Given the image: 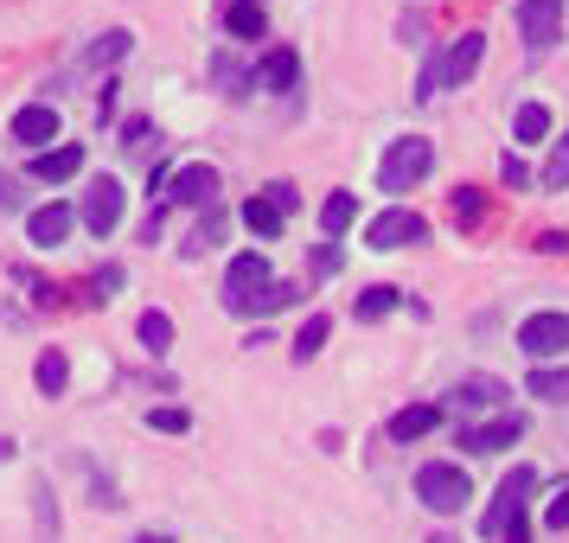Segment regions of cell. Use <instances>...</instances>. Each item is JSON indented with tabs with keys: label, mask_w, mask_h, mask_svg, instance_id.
Listing matches in <instances>:
<instances>
[{
	"label": "cell",
	"mask_w": 569,
	"mask_h": 543,
	"mask_svg": "<svg viewBox=\"0 0 569 543\" xmlns=\"http://www.w3.org/2000/svg\"><path fill=\"white\" fill-rule=\"evenodd\" d=\"M480 58H487V32H461V39H448V52H429L422 78H416V103H436L441 90L467 83L480 71Z\"/></svg>",
	"instance_id": "1"
},
{
	"label": "cell",
	"mask_w": 569,
	"mask_h": 543,
	"mask_svg": "<svg viewBox=\"0 0 569 543\" xmlns=\"http://www.w3.org/2000/svg\"><path fill=\"white\" fill-rule=\"evenodd\" d=\"M436 173V141H422V134H403V141H390L385 160H378V192H416V185Z\"/></svg>",
	"instance_id": "2"
},
{
	"label": "cell",
	"mask_w": 569,
	"mask_h": 543,
	"mask_svg": "<svg viewBox=\"0 0 569 543\" xmlns=\"http://www.w3.org/2000/svg\"><path fill=\"white\" fill-rule=\"evenodd\" d=\"M416 499H422L436 517L467 512V499H473V486H467V466H455V461H422V466H416Z\"/></svg>",
	"instance_id": "3"
},
{
	"label": "cell",
	"mask_w": 569,
	"mask_h": 543,
	"mask_svg": "<svg viewBox=\"0 0 569 543\" xmlns=\"http://www.w3.org/2000/svg\"><path fill=\"white\" fill-rule=\"evenodd\" d=\"M518 352H525V359H563L569 352V313H557V308L525 313V320H518Z\"/></svg>",
	"instance_id": "4"
},
{
	"label": "cell",
	"mask_w": 569,
	"mask_h": 543,
	"mask_svg": "<svg viewBox=\"0 0 569 543\" xmlns=\"http://www.w3.org/2000/svg\"><path fill=\"white\" fill-rule=\"evenodd\" d=\"M429 237V218L410 205H390L378 211L371 224H365V250H410V243H422Z\"/></svg>",
	"instance_id": "5"
},
{
	"label": "cell",
	"mask_w": 569,
	"mask_h": 543,
	"mask_svg": "<svg viewBox=\"0 0 569 543\" xmlns=\"http://www.w3.org/2000/svg\"><path fill=\"white\" fill-rule=\"evenodd\" d=\"M531 492H538V466H525V461H518L512 473L499 480V499L487 505V517H480V531H487V537H499V531H506V524H512V517L525 512V499H531Z\"/></svg>",
	"instance_id": "6"
},
{
	"label": "cell",
	"mask_w": 569,
	"mask_h": 543,
	"mask_svg": "<svg viewBox=\"0 0 569 543\" xmlns=\"http://www.w3.org/2000/svg\"><path fill=\"white\" fill-rule=\"evenodd\" d=\"M563 13H569V0H518V39L531 52H550L563 39Z\"/></svg>",
	"instance_id": "7"
},
{
	"label": "cell",
	"mask_w": 569,
	"mask_h": 543,
	"mask_svg": "<svg viewBox=\"0 0 569 543\" xmlns=\"http://www.w3.org/2000/svg\"><path fill=\"white\" fill-rule=\"evenodd\" d=\"M518 441H525V415H512V410H499V415H487V422L461 429L467 454H506V448H518Z\"/></svg>",
	"instance_id": "8"
},
{
	"label": "cell",
	"mask_w": 569,
	"mask_h": 543,
	"mask_svg": "<svg viewBox=\"0 0 569 543\" xmlns=\"http://www.w3.org/2000/svg\"><path fill=\"white\" fill-rule=\"evenodd\" d=\"M218 199V167L211 160H192L180 173H167V192H160V205H211Z\"/></svg>",
	"instance_id": "9"
},
{
	"label": "cell",
	"mask_w": 569,
	"mask_h": 543,
	"mask_svg": "<svg viewBox=\"0 0 569 543\" xmlns=\"http://www.w3.org/2000/svg\"><path fill=\"white\" fill-rule=\"evenodd\" d=\"M122 211H129V192H122L116 180H97L90 192H83V231L109 237L116 224H122Z\"/></svg>",
	"instance_id": "10"
},
{
	"label": "cell",
	"mask_w": 569,
	"mask_h": 543,
	"mask_svg": "<svg viewBox=\"0 0 569 543\" xmlns=\"http://www.w3.org/2000/svg\"><path fill=\"white\" fill-rule=\"evenodd\" d=\"M257 90H269V97H282V90H295V83H301V52H295V46H276V52L262 58L257 64Z\"/></svg>",
	"instance_id": "11"
},
{
	"label": "cell",
	"mask_w": 569,
	"mask_h": 543,
	"mask_svg": "<svg viewBox=\"0 0 569 543\" xmlns=\"http://www.w3.org/2000/svg\"><path fill=\"white\" fill-rule=\"evenodd\" d=\"M262 282H269V257H262V250H243V257L224 269V308L243 301V294H257Z\"/></svg>",
	"instance_id": "12"
},
{
	"label": "cell",
	"mask_w": 569,
	"mask_h": 543,
	"mask_svg": "<svg viewBox=\"0 0 569 543\" xmlns=\"http://www.w3.org/2000/svg\"><path fill=\"white\" fill-rule=\"evenodd\" d=\"M71 224H78V211H71V205H39L27 218V237L39 243V250H58V243L71 237Z\"/></svg>",
	"instance_id": "13"
},
{
	"label": "cell",
	"mask_w": 569,
	"mask_h": 543,
	"mask_svg": "<svg viewBox=\"0 0 569 543\" xmlns=\"http://www.w3.org/2000/svg\"><path fill=\"white\" fill-rule=\"evenodd\" d=\"M499 403H506V384H499V378H487V371H473V378H461V384H455V410H461V415L499 410Z\"/></svg>",
	"instance_id": "14"
},
{
	"label": "cell",
	"mask_w": 569,
	"mask_h": 543,
	"mask_svg": "<svg viewBox=\"0 0 569 543\" xmlns=\"http://www.w3.org/2000/svg\"><path fill=\"white\" fill-rule=\"evenodd\" d=\"M13 141H27V148L46 154V141H58V109L52 103H27L20 115H13Z\"/></svg>",
	"instance_id": "15"
},
{
	"label": "cell",
	"mask_w": 569,
	"mask_h": 543,
	"mask_svg": "<svg viewBox=\"0 0 569 543\" xmlns=\"http://www.w3.org/2000/svg\"><path fill=\"white\" fill-rule=\"evenodd\" d=\"M71 173H83V148H78V141H64V148H46V154H32V180L58 185V180H71Z\"/></svg>",
	"instance_id": "16"
},
{
	"label": "cell",
	"mask_w": 569,
	"mask_h": 543,
	"mask_svg": "<svg viewBox=\"0 0 569 543\" xmlns=\"http://www.w3.org/2000/svg\"><path fill=\"white\" fill-rule=\"evenodd\" d=\"M295 294H301L295 282H262L257 294H243V301H231V313H282L288 301H295Z\"/></svg>",
	"instance_id": "17"
},
{
	"label": "cell",
	"mask_w": 569,
	"mask_h": 543,
	"mask_svg": "<svg viewBox=\"0 0 569 543\" xmlns=\"http://www.w3.org/2000/svg\"><path fill=\"white\" fill-rule=\"evenodd\" d=\"M32 517H39V543L64 537V524H58V499H52V480H46V473L32 480Z\"/></svg>",
	"instance_id": "18"
},
{
	"label": "cell",
	"mask_w": 569,
	"mask_h": 543,
	"mask_svg": "<svg viewBox=\"0 0 569 543\" xmlns=\"http://www.w3.org/2000/svg\"><path fill=\"white\" fill-rule=\"evenodd\" d=\"M436 422H441L436 403H410V410H397V415H390V441H416V435H429Z\"/></svg>",
	"instance_id": "19"
},
{
	"label": "cell",
	"mask_w": 569,
	"mask_h": 543,
	"mask_svg": "<svg viewBox=\"0 0 569 543\" xmlns=\"http://www.w3.org/2000/svg\"><path fill=\"white\" fill-rule=\"evenodd\" d=\"M32 384H39V396H64V384H71V364H64V352H39V364H32Z\"/></svg>",
	"instance_id": "20"
},
{
	"label": "cell",
	"mask_w": 569,
	"mask_h": 543,
	"mask_svg": "<svg viewBox=\"0 0 569 543\" xmlns=\"http://www.w3.org/2000/svg\"><path fill=\"white\" fill-rule=\"evenodd\" d=\"M352 224H359V199H352V192H333V199L320 205V231H327V237H346Z\"/></svg>",
	"instance_id": "21"
},
{
	"label": "cell",
	"mask_w": 569,
	"mask_h": 543,
	"mask_svg": "<svg viewBox=\"0 0 569 543\" xmlns=\"http://www.w3.org/2000/svg\"><path fill=\"white\" fill-rule=\"evenodd\" d=\"M129 46H134V32L116 27V32H103V39L83 52V64H90V71H109V64H122V58H129Z\"/></svg>",
	"instance_id": "22"
},
{
	"label": "cell",
	"mask_w": 569,
	"mask_h": 543,
	"mask_svg": "<svg viewBox=\"0 0 569 543\" xmlns=\"http://www.w3.org/2000/svg\"><path fill=\"white\" fill-rule=\"evenodd\" d=\"M134 333H141V345H148V352H154V359H160V352L173 345V320H167V313H160V308H148V313H141V320H134Z\"/></svg>",
	"instance_id": "23"
},
{
	"label": "cell",
	"mask_w": 569,
	"mask_h": 543,
	"mask_svg": "<svg viewBox=\"0 0 569 543\" xmlns=\"http://www.w3.org/2000/svg\"><path fill=\"white\" fill-rule=\"evenodd\" d=\"M327 339H333V320H327V313H308V326L295 333V364H308L313 352L327 345Z\"/></svg>",
	"instance_id": "24"
},
{
	"label": "cell",
	"mask_w": 569,
	"mask_h": 543,
	"mask_svg": "<svg viewBox=\"0 0 569 543\" xmlns=\"http://www.w3.org/2000/svg\"><path fill=\"white\" fill-rule=\"evenodd\" d=\"M224 27H231L237 39H262V0H231V7H224Z\"/></svg>",
	"instance_id": "25"
},
{
	"label": "cell",
	"mask_w": 569,
	"mask_h": 543,
	"mask_svg": "<svg viewBox=\"0 0 569 543\" xmlns=\"http://www.w3.org/2000/svg\"><path fill=\"white\" fill-rule=\"evenodd\" d=\"M543 134H550V109H543V103H518L512 141H543Z\"/></svg>",
	"instance_id": "26"
},
{
	"label": "cell",
	"mask_w": 569,
	"mask_h": 543,
	"mask_svg": "<svg viewBox=\"0 0 569 543\" xmlns=\"http://www.w3.org/2000/svg\"><path fill=\"white\" fill-rule=\"evenodd\" d=\"M243 224H250L262 243H276V237H282V211L269 205V199H250V205H243Z\"/></svg>",
	"instance_id": "27"
},
{
	"label": "cell",
	"mask_w": 569,
	"mask_h": 543,
	"mask_svg": "<svg viewBox=\"0 0 569 543\" xmlns=\"http://www.w3.org/2000/svg\"><path fill=\"white\" fill-rule=\"evenodd\" d=\"M525 390H531V396H543V403H569V371H531V378H525Z\"/></svg>",
	"instance_id": "28"
},
{
	"label": "cell",
	"mask_w": 569,
	"mask_h": 543,
	"mask_svg": "<svg viewBox=\"0 0 569 543\" xmlns=\"http://www.w3.org/2000/svg\"><path fill=\"white\" fill-rule=\"evenodd\" d=\"M390 308H397V288H385V282H378V288H365L359 301H352V313H359V320H385Z\"/></svg>",
	"instance_id": "29"
},
{
	"label": "cell",
	"mask_w": 569,
	"mask_h": 543,
	"mask_svg": "<svg viewBox=\"0 0 569 543\" xmlns=\"http://www.w3.org/2000/svg\"><path fill=\"white\" fill-rule=\"evenodd\" d=\"M543 192H569V134L550 148V160H543Z\"/></svg>",
	"instance_id": "30"
},
{
	"label": "cell",
	"mask_w": 569,
	"mask_h": 543,
	"mask_svg": "<svg viewBox=\"0 0 569 543\" xmlns=\"http://www.w3.org/2000/svg\"><path fill=\"white\" fill-rule=\"evenodd\" d=\"M455 224H467V231H473V224H487V199H480L473 185H461V192H455Z\"/></svg>",
	"instance_id": "31"
},
{
	"label": "cell",
	"mask_w": 569,
	"mask_h": 543,
	"mask_svg": "<svg viewBox=\"0 0 569 543\" xmlns=\"http://www.w3.org/2000/svg\"><path fill=\"white\" fill-rule=\"evenodd\" d=\"M308 269H313V275H339V269H346V250H339V243H313Z\"/></svg>",
	"instance_id": "32"
},
{
	"label": "cell",
	"mask_w": 569,
	"mask_h": 543,
	"mask_svg": "<svg viewBox=\"0 0 569 543\" xmlns=\"http://www.w3.org/2000/svg\"><path fill=\"white\" fill-rule=\"evenodd\" d=\"M218 237H224V218H218V211H211L206 224H199V231H192V243H186V257H206L211 243H218Z\"/></svg>",
	"instance_id": "33"
},
{
	"label": "cell",
	"mask_w": 569,
	"mask_h": 543,
	"mask_svg": "<svg viewBox=\"0 0 569 543\" xmlns=\"http://www.w3.org/2000/svg\"><path fill=\"white\" fill-rule=\"evenodd\" d=\"M211 78L224 83V97H243V90H237V83H243V71H237V58H231V52L211 58Z\"/></svg>",
	"instance_id": "34"
},
{
	"label": "cell",
	"mask_w": 569,
	"mask_h": 543,
	"mask_svg": "<svg viewBox=\"0 0 569 543\" xmlns=\"http://www.w3.org/2000/svg\"><path fill=\"white\" fill-rule=\"evenodd\" d=\"M148 429H160V435H186V429H192V415H186V410H148Z\"/></svg>",
	"instance_id": "35"
},
{
	"label": "cell",
	"mask_w": 569,
	"mask_h": 543,
	"mask_svg": "<svg viewBox=\"0 0 569 543\" xmlns=\"http://www.w3.org/2000/svg\"><path fill=\"white\" fill-rule=\"evenodd\" d=\"M262 199H269V205L282 211V218H288V211H295V205H301V192H295V185H288V180H276V185H269V192H262Z\"/></svg>",
	"instance_id": "36"
},
{
	"label": "cell",
	"mask_w": 569,
	"mask_h": 543,
	"mask_svg": "<svg viewBox=\"0 0 569 543\" xmlns=\"http://www.w3.org/2000/svg\"><path fill=\"white\" fill-rule=\"evenodd\" d=\"M543 524H550V531H569V486L557 492V499H550V512H543Z\"/></svg>",
	"instance_id": "37"
},
{
	"label": "cell",
	"mask_w": 569,
	"mask_h": 543,
	"mask_svg": "<svg viewBox=\"0 0 569 543\" xmlns=\"http://www.w3.org/2000/svg\"><path fill=\"white\" fill-rule=\"evenodd\" d=\"M499 180H506V185H525L531 173H525V160H518V154H506V160H499Z\"/></svg>",
	"instance_id": "38"
},
{
	"label": "cell",
	"mask_w": 569,
	"mask_h": 543,
	"mask_svg": "<svg viewBox=\"0 0 569 543\" xmlns=\"http://www.w3.org/2000/svg\"><path fill=\"white\" fill-rule=\"evenodd\" d=\"M499 543H531V524H525V512H518L512 524H506V531H499Z\"/></svg>",
	"instance_id": "39"
},
{
	"label": "cell",
	"mask_w": 569,
	"mask_h": 543,
	"mask_svg": "<svg viewBox=\"0 0 569 543\" xmlns=\"http://www.w3.org/2000/svg\"><path fill=\"white\" fill-rule=\"evenodd\" d=\"M0 211H20V180H0Z\"/></svg>",
	"instance_id": "40"
},
{
	"label": "cell",
	"mask_w": 569,
	"mask_h": 543,
	"mask_svg": "<svg viewBox=\"0 0 569 543\" xmlns=\"http://www.w3.org/2000/svg\"><path fill=\"white\" fill-rule=\"evenodd\" d=\"M538 250H543V257H557V250H569V237H563V231H543Z\"/></svg>",
	"instance_id": "41"
},
{
	"label": "cell",
	"mask_w": 569,
	"mask_h": 543,
	"mask_svg": "<svg viewBox=\"0 0 569 543\" xmlns=\"http://www.w3.org/2000/svg\"><path fill=\"white\" fill-rule=\"evenodd\" d=\"M134 543H167V537H160V531H141V537H134Z\"/></svg>",
	"instance_id": "42"
},
{
	"label": "cell",
	"mask_w": 569,
	"mask_h": 543,
	"mask_svg": "<svg viewBox=\"0 0 569 543\" xmlns=\"http://www.w3.org/2000/svg\"><path fill=\"white\" fill-rule=\"evenodd\" d=\"M0 461H13V441H7V435H0Z\"/></svg>",
	"instance_id": "43"
}]
</instances>
